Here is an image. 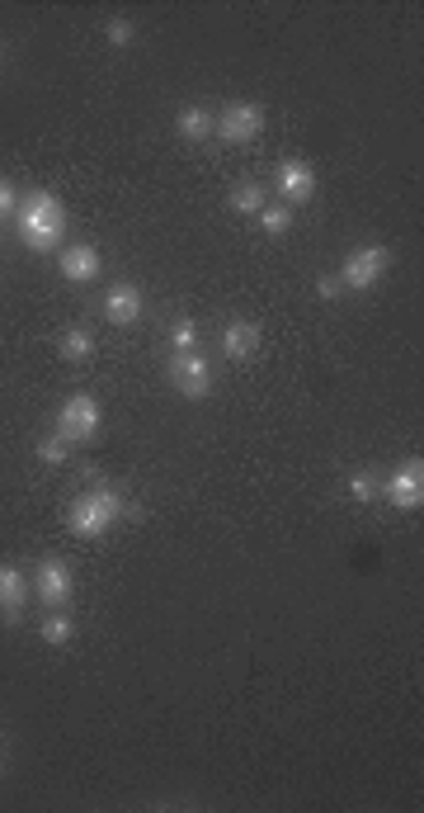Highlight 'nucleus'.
<instances>
[{"mask_svg": "<svg viewBox=\"0 0 424 813\" xmlns=\"http://www.w3.org/2000/svg\"><path fill=\"white\" fill-rule=\"evenodd\" d=\"M175 132H180L184 142H208V138H213V114H208V109H198V105L180 109V119H175Z\"/></svg>", "mask_w": 424, "mask_h": 813, "instance_id": "nucleus-14", "label": "nucleus"}, {"mask_svg": "<svg viewBox=\"0 0 424 813\" xmlns=\"http://www.w3.org/2000/svg\"><path fill=\"white\" fill-rule=\"evenodd\" d=\"M382 496L396 511H420L424 506V463L420 459H401L396 469L382 478Z\"/></svg>", "mask_w": 424, "mask_h": 813, "instance_id": "nucleus-6", "label": "nucleus"}, {"mask_svg": "<svg viewBox=\"0 0 424 813\" xmlns=\"http://www.w3.org/2000/svg\"><path fill=\"white\" fill-rule=\"evenodd\" d=\"M39 639L47 643V649H66V643L76 639V620L66 616V610H53V616L39 624Z\"/></svg>", "mask_w": 424, "mask_h": 813, "instance_id": "nucleus-15", "label": "nucleus"}, {"mask_svg": "<svg viewBox=\"0 0 424 813\" xmlns=\"http://www.w3.org/2000/svg\"><path fill=\"white\" fill-rule=\"evenodd\" d=\"M264 132V109L254 99H231V105L213 119V138H222L231 147H246Z\"/></svg>", "mask_w": 424, "mask_h": 813, "instance_id": "nucleus-4", "label": "nucleus"}, {"mask_svg": "<svg viewBox=\"0 0 424 813\" xmlns=\"http://www.w3.org/2000/svg\"><path fill=\"white\" fill-rule=\"evenodd\" d=\"M142 285H132V279H118V285H109V293H105V318L113 322V327H132L142 318Z\"/></svg>", "mask_w": 424, "mask_h": 813, "instance_id": "nucleus-11", "label": "nucleus"}, {"mask_svg": "<svg viewBox=\"0 0 424 813\" xmlns=\"http://www.w3.org/2000/svg\"><path fill=\"white\" fill-rule=\"evenodd\" d=\"M274 185H279V194H283V204H287V208L307 204V199L316 194V171H312V161H302V157H287V161L279 165Z\"/></svg>", "mask_w": 424, "mask_h": 813, "instance_id": "nucleus-9", "label": "nucleus"}, {"mask_svg": "<svg viewBox=\"0 0 424 813\" xmlns=\"http://www.w3.org/2000/svg\"><path fill=\"white\" fill-rule=\"evenodd\" d=\"M264 204H269V199H264V185H260V180H246V185L231 190V208L246 213V218H260Z\"/></svg>", "mask_w": 424, "mask_h": 813, "instance_id": "nucleus-17", "label": "nucleus"}, {"mask_svg": "<svg viewBox=\"0 0 424 813\" xmlns=\"http://www.w3.org/2000/svg\"><path fill=\"white\" fill-rule=\"evenodd\" d=\"M0 57H6V53H0Z\"/></svg>", "mask_w": 424, "mask_h": 813, "instance_id": "nucleus-25", "label": "nucleus"}, {"mask_svg": "<svg viewBox=\"0 0 424 813\" xmlns=\"http://www.w3.org/2000/svg\"><path fill=\"white\" fill-rule=\"evenodd\" d=\"M345 492L354 496V502H378V496H382V478L372 473V469H354L345 478Z\"/></svg>", "mask_w": 424, "mask_h": 813, "instance_id": "nucleus-18", "label": "nucleus"}, {"mask_svg": "<svg viewBox=\"0 0 424 813\" xmlns=\"http://www.w3.org/2000/svg\"><path fill=\"white\" fill-rule=\"evenodd\" d=\"M99 421H105V411H99V403L90 393H72L66 403L57 407V436L66 445H85L99 436Z\"/></svg>", "mask_w": 424, "mask_h": 813, "instance_id": "nucleus-3", "label": "nucleus"}, {"mask_svg": "<svg viewBox=\"0 0 424 813\" xmlns=\"http://www.w3.org/2000/svg\"><path fill=\"white\" fill-rule=\"evenodd\" d=\"M14 223H20V237L29 252H62L66 242V204L53 190H33L20 199L14 208Z\"/></svg>", "mask_w": 424, "mask_h": 813, "instance_id": "nucleus-1", "label": "nucleus"}, {"mask_svg": "<svg viewBox=\"0 0 424 813\" xmlns=\"http://www.w3.org/2000/svg\"><path fill=\"white\" fill-rule=\"evenodd\" d=\"M387 265H392V252H387V246H378V242L354 246V252L345 256V270H339V285L345 289H372L387 275Z\"/></svg>", "mask_w": 424, "mask_h": 813, "instance_id": "nucleus-5", "label": "nucleus"}, {"mask_svg": "<svg viewBox=\"0 0 424 813\" xmlns=\"http://www.w3.org/2000/svg\"><path fill=\"white\" fill-rule=\"evenodd\" d=\"M57 351H62V360L80 364V360H90V355H95V336H90L85 327H66V331H62V341H57Z\"/></svg>", "mask_w": 424, "mask_h": 813, "instance_id": "nucleus-16", "label": "nucleus"}, {"mask_svg": "<svg viewBox=\"0 0 424 813\" xmlns=\"http://www.w3.org/2000/svg\"><path fill=\"white\" fill-rule=\"evenodd\" d=\"M14 208H20V194H14V190L6 185V180H0V218H10Z\"/></svg>", "mask_w": 424, "mask_h": 813, "instance_id": "nucleus-24", "label": "nucleus"}, {"mask_svg": "<svg viewBox=\"0 0 424 813\" xmlns=\"http://www.w3.org/2000/svg\"><path fill=\"white\" fill-rule=\"evenodd\" d=\"M33 596H39L47 610H62V606L76 596L72 568H66L62 558H43V563H39V577H33Z\"/></svg>", "mask_w": 424, "mask_h": 813, "instance_id": "nucleus-8", "label": "nucleus"}, {"mask_svg": "<svg viewBox=\"0 0 424 813\" xmlns=\"http://www.w3.org/2000/svg\"><path fill=\"white\" fill-rule=\"evenodd\" d=\"M339 293H345V285H339V275H320V279H316V298H326V303H335Z\"/></svg>", "mask_w": 424, "mask_h": 813, "instance_id": "nucleus-23", "label": "nucleus"}, {"mask_svg": "<svg viewBox=\"0 0 424 813\" xmlns=\"http://www.w3.org/2000/svg\"><path fill=\"white\" fill-rule=\"evenodd\" d=\"M260 227H264V237H283V232L293 227V208H287V204H264L260 208Z\"/></svg>", "mask_w": 424, "mask_h": 813, "instance_id": "nucleus-20", "label": "nucleus"}, {"mask_svg": "<svg viewBox=\"0 0 424 813\" xmlns=\"http://www.w3.org/2000/svg\"><path fill=\"white\" fill-rule=\"evenodd\" d=\"M260 341H264V331L254 322H246V318H236V322L222 327V355L227 360H250L254 351H260Z\"/></svg>", "mask_w": 424, "mask_h": 813, "instance_id": "nucleus-13", "label": "nucleus"}, {"mask_svg": "<svg viewBox=\"0 0 424 813\" xmlns=\"http://www.w3.org/2000/svg\"><path fill=\"white\" fill-rule=\"evenodd\" d=\"M99 252L90 242H72V246H62L57 252V270H62V279L66 285H90V279L99 275Z\"/></svg>", "mask_w": 424, "mask_h": 813, "instance_id": "nucleus-10", "label": "nucleus"}, {"mask_svg": "<svg viewBox=\"0 0 424 813\" xmlns=\"http://www.w3.org/2000/svg\"><path fill=\"white\" fill-rule=\"evenodd\" d=\"M29 591H33V582L29 577L14 568V563H0V610H6V620L14 624L20 620V610H24V601H29Z\"/></svg>", "mask_w": 424, "mask_h": 813, "instance_id": "nucleus-12", "label": "nucleus"}, {"mask_svg": "<svg viewBox=\"0 0 424 813\" xmlns=\"http://www.w3.org/2000/svg\"><path fill=\"white\" fill-rule=\"evenodd\" d=\"M165 374H170V388H175L180 397H189V403H203V397L213 393V370H208V360H203L198 351L175 355Z\"/></svg>", "mask_w": 424, "mask_h": 813, "instance_id": "nucleus-7", "label": "nucleus"}, {"mask_svg": "<svg viewBox=\"0 0 424 813\" xmlns=\"http://www.w3.org/2000/svg\"><path fill=\"white\" fill-rule=\"evenodd\" d=\"M170 341H175V355H189V351H198V327L189 318H180L170 327Z\"/></svg>", "mask_w": 424, "mask_h": 813, "instance_id": "nucleus-21", "label": "nucleus"}, {"mask_svg": "<svg viewBox=\"0 0 424 813\" xmlns=\"http://www.w3.org/2000/svg\"><path fill=\"white\" fill-rule=\"evenodd\" d=\"M105 39H109L113 47H128L132 39H138V24H132L128 14H113V20L105 24Z\"/></svg>", "mask_w": 424, "mask_h": 813, "instance_id": "nucleus-22", "label": "nucleus"}, {"mask_svg": "<svg viewBox=\"0 0 424 813\" xmlns=\"http://www.w3.org/2000/svg\"><path fill=\"white\" fill-rule=\"evenodd\" d=\"M72 450H76V445H66V440L57 436V430H53V436H43L39 445H33V454H39V463H47V469H62V463L72 459Z\"/></svg>", "mask_w": 424, "mask_h": 813, "instance_id": "nucleus-19", "label": "nucleus"}, {"mask_svg": "<svg viewBox=\"0 0 424 813\" xmlns=\"http://www.w3.org/2000/svg\"><path fill=\"white\" fill-rule=\"evenodd\" d=\"M123 521V496L113 488H90L80 492L72 506H66V529H72L76 539H99L109 535V529Z\"/></svg>", "mask_w": 424, "mask_h": 813, "instance_id": "nucleus-2", "label": "nucleus"}]
</instances>
